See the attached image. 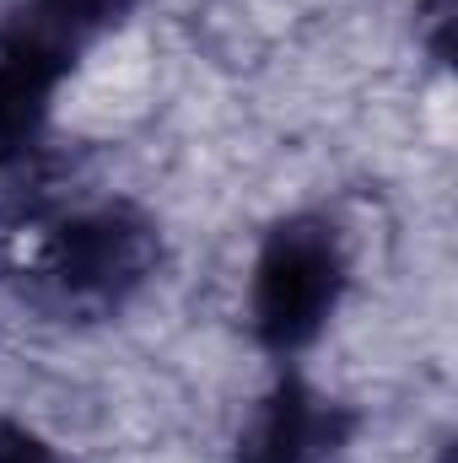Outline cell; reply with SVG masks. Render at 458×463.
Wrapping results in <instances>:
<instances>
[{"mask_svg": "<svg viewBox=\"0 0 458 463\" xmlns=\"http://www.w3.org/2000/svg\"><path fill=\"white\" fill-rule=\"evenodd\" d=\"M157 264L162 232L129 200L27 205L0 222V280L54 318H114Z\"/></svg>", "mask_w": 458, "mask_h": 463, "instance_id": "obj_1", "label": "cell"}, {"mask_svg": "<svg viewBox=\"0 0 458 463\" xmlns=\"http://www.w3.org/2000/svg\"><path fill=\"white\" fill-rule=\"evenodd\" d=\"M350 259L345 237L324 216H286L264 232L248 269V324L275 355L308 350L340 313Z\"/></svg>", "mask_w": 458, "mask_h": 463, "instance_id": "obj_2", "label": "cell"}, {"mask_svg": "<svg viewBox=\"0 0 458 463\" xmlns=\"http://www.w3.org/2000/svg\"><path fill=\"white\" fill-rule=\"evenodd\" d=\"M356 458V415L324 388L302 377H281L243 420L237 463H350Z\"/></svg>", "mask_w": 458, "mask_h": 463, "instance_id": "obj_3", "label": "cell"}, {"mask_svg": "<svg viewBox=\"0 0 458 463\" xmlns=\"http://www.w3.org/2000/svg\"><path fill=\"white\" fill-rule=\"evenodd\" d=\"M129 11L135 0H11L0 33H11L16 43H27L33 54H43L71 76L81 54H92L109 33L129 22Z\"/></svg>", "mask_w": 458, "mask_h": 463, "instance_id": "obj_4", "label": "cell"}, {"mask_svg": "<svg viewBox=\"0 0 458 463\" xmlns=\"http://www.w3.org/2000/svg\"><path fill=\"white\" fill-rule=\"evenodd\" d=\"M60 81H65L60 65L0 33V162H22L43 140Z\"/></svg>", "mask_w": 458, "mask_h": 463, "instance_id": "obj_5", "label": "cell"}, {"mask_svg": "<svg viewBox=\"0 0 458 463\" xmlns=\"http://www.w3.org/2000/svg\"><path fill=\"white\" fill-rule=\"evenodd\" d=\"M0 463H65V458H60L54 442H43L33 426L0 420Z\"/></svg>", "mask_w": 458, "mask_h": 463, "instance_id": "obj_6", "label": "cell"}]
</instances>
